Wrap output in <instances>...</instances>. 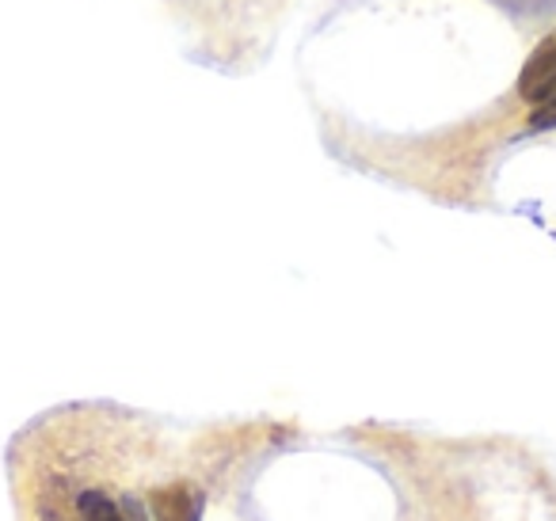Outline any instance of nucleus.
<instances>
[{"label": "nucleus", "instance_id": "f257e3e1", "mask_svg": "<svg viewBox=\"0 0 556 521\" xmlns=\"http://www.w3.org/2000/svg\"><path fill=\"white\" fill-rule=\"evenodd\" d=\"M553 88H556V31L533 50V58L522 65V77H518V92L530 103H541Z\"/></svg>", "mask_w": 556, "mask_h": 521}, {"label": "nucleus", "instance_id": "7ed1b4c3", "mask_svg": "<svg viewBox=\"0 0 556 521\" xmlns=\"http://www.w3.org/2000/svg\"><path fill=\"white\" fill-rule=\"evenodd\" d=\"M77 506L85 513V521H126V513L108 495H100V491H85Z\"/></svg>", "mask_w": 556, "mask_h": 521}, {"label": "nucleus", "instance_id": "20e7f679", "mask_svg": "<svg viewBox=\"0 0 556 521\" xmlns=\"http://www.w3.org/2000/svg\"><path fill=\"white\" fill-rule=\"evenodd\" d=\"M556 126V88L538 103V111L530 115V130H553Z\"/></svg>", "mask_w": 556, "mask_h": 521}, {"label": "nucleus", "instance_id": "f03ea898", "mask_svg": "<svg viewBox=\"0 0 556 521\" xmlns=\"http://www.w3.org/2000/svg\"><path fill=\"white\" fill-rule=\"evenodd\" d=\"M149 510L156 521H199L202 518V491L191 483H176L149 498Z\"/></svg>", "mask_w": 556, "mask_h": 521}]
</instances>
